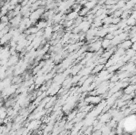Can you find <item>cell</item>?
I'll return each mask as SVG.
<instances>
[{"mask_svg": "<svg viewBox=\"0 0 136 135\" xmlns=\"http://www.w3.org/2000/svg\"><path fill=\"white\" fill-rule=\"evenodd\" d=\"M9 23H5V22H2L0 24V30H2L3 29H5V28L8 26Z\"/></svg>", "mask_w": 136, "mask_h": 135, "instance_id": "cell-19", "label": "cell"}, {"mask_svg": "<svg viewBox=\"0 0 136 135\" xmlns=\"http://www.w3.org/2000/svg\"><path fill=\"white\" fill-rule=\"evenodd\" d=\"M53 32H54L53 31V27H52L51 26H48L44 30V36H43V37L45 39H51Z\"/></svg>", "mask_w": 136, "mask_h": 135, "instance_id": "cell-4", "label": "cell"}, {"mask_svg": "<svg viewBox=\"0 0 136 135\" xmlns=\"http://www.w3.org/2000/svg\"><path fill=\"white\" fill-rule=\"evenodd\" d=\"M112 20H113V16L108 15L103 20V23L104 25H108V26H110V25L112 24Z\"/></svg>", "mask_w": 136, "mask_h": 135, "instance_id": "cell-10", "label": "cell"}, {"mask_svg": "<svg viewBox=\"0 0 136 135\" xmlns=\"http://www.w3.org/2000/svg\"><path fill=\"white\" fill-rule=\"evenodd\" d=\"M111 47H112V41L111 40H108V39L107 38H103L102 40V48L103 49H110Z\"/></svg>", "mask_w": 136, "mask_h": 135, "instance_id": "cell-7", "label": "cell"}, {"mask_svg": "<svg viewBox=\"0 0 136 135\" xmlns=\"http://www.w3.org/2000/svg\"><path fill=\"white\" fill-rule=\"evenodd\" d=\"M103 65H98L96 66L94 69L92 70V72L93 73H97V72H99L100 71L103 70Z\"/></svg>", "mask_w": 136, "mask_h": 135, "instance_id": "cell-15", "label": "cell"}, {"mask_svg": "<svg viewBox=\"0 0 136 135\" xmlns=\"http://www.w3.org/2000/svg\"><path fill=\"white\" fill-rule=\"evenodd\" d=\"M80 16L79 15V13L77 11H74V10H72L70 13H69L66 16V20H73L75 21L77 17Z\"/></svg>", "mask_w": 136, "mask_h": 135, "instance_id": "cell-8", "label": "cell"}, {"mask_svg": "<svg viewBox=\"0 0 136 135\" xmlns=\"http://www.w3.org/2000/svg\"><path fill=\"white\" fill-rule=\"evenodd\" d=\"M86 102H90L92 105L98 104L99 102H101V97L98 96V95H90L85 99Z\"/></svg>", "mask_w": 136, "mask_h": 135, "instance_id": "cell-2", "label": "cell"}, {"mask_svg": "<svg viewBox=\"0 0 136 135\" xmlns=\"http://www.w3.org/2000/svg\"><path fill=\"white\" fill-rule=\"evenodd\" d=\"M110 117H111V114H104V115H103L101 116V118H100V121H101L102 122H107V121L109 120Z\"/></svg>", "mask_w": 136, "mask_h": 135, "instance_id": "cell-13", "label": "cell"}, {"mask_svg": "<svg viewBox=\"0 0 136 135\" xmlns=\"http://www.w3.org/2000/svg\"><path fill=\"white\" fill-rule=\"evenodd\" d=\"M127 26L133 27V26H136V19L134 18L133 17L130 16V17H129L127 19Z\"/></svg>", "mask_w": 136, "mask_h": 135, "instance_id": "cell-9", "label": "cell"}, {"mask_svg": "<svg viewBox=\"0 0 136 135\" xmlns=\"http://www.w3.org/2000/svg\"><path fill=\"white\" fill-rule=\"evenodd\" d=\"M123 122H124V121H122V126H124V123H123ZM119 124L121 125V122H120ZM120 125H119V126H119V127H121V126H120Z\"/></svg>", "mask_w": 136, "mask_h": 135, "instance_id": "cell-21", "label": "cell"}, {"mask_svg": "<svg viewBox=\"0 0 136 135\" xmlns=\"http://www.w3.org/2000/svg\"><path fill=\"white\" fill-rule=\"evenodd\" d=\"M132 49H133L135 51H136V42H134V43H133V45H132Z\"/></svg>", "mask_w": 136, "mask_h": 135, "instance_id": "cell-20", "label": "cell"}, {"mask_svg": "<svg viewBox=\"0 0 136 135\" xmlns=\"http://www.w3.org/2000/svg\"><path fill=\"white\" fill-rule=\"evenodd\" d=\"M98 4V2H89V1H88L87 2V3L84 5V6L85 7H87L89 10H92L93 8L95 7V6Z\"/></svg>", "mask_w": 136, "mask_h": 135, "instance_id": "cell-11", "label": "cell"}, {"mask_svg": "<svg viewBox=\"0 0 136 135\" xmlns=\"http://www.w3.org/2000/svg\"><path fill=\"white\" fill-rule=\"evenodd\" d=\"M10 17L7 16V15H4V16H2L1 17V22H5V23H9L10 22Z\"/></svg>", "mask_w": 136, "mask_h": 135, "instance_id": "cell-16", "label": "cell"}, {"mask_svg": "<svg viewBox=\"0 0 136 135\" xmlns=\"http://www.w3.org/2000/svg\"><path fill=\"white\" fill-rule=\"evenodd\" d=\"M89 47V50L91 52H97L99 50L102 49V40L101 41H96V42H93V43L90 44L88 45Z\"/></svg>", "mask_w": 136, "mask_h": 135, "instance_id": "cell-1", "label": "cell"}, {"mask_svg": "<svg viewBox=\"0 0 136 135\" xmlns=\"http://www.w3.org/2000/svg\"><path fill=\"white\" fill-rule=\"evenodd\" d=\"M12 37H13V36L10 33H8V34H6V35H4L2 37H1V44H2V45H4L7 43V42L11 41Z\"/></svg>", "mask_w": 136, "mask_h": 135, "instance_id": "cell-6", "label": "cell"}, {"mask_svg": "<svg viewBox=\"0 0 136 135\" xmlns=\"http://www.w3.org/2000/svg\"><path fill=\"white\" fill-rule=\"evenodd\" d=\"M35 26L38 28L39 30H44L45 28L48 26V22H47V21L41 19V20H39L37 23H36Z\"/></svg>", "mask_w": 136, "mask_h": 135, "instance_id": "cell-5", "label": "cell"}, {"mask_svg": "<svg viewBox=\"0 0 136 135\" xmlns=\"http://www.w3.org/2000/svg\"><path fill=\"white\" fill-rule=\"evenodd\" d=\"M2 1H3V2H7V1H9V0H2Z\"/></svg>", "mask_w": 136, "mask_h": 135, "instance_id": "cell-25", "label": "cell"}, {"mask_svg": "<svg viewBox=\"0 0 136 135\" xmlns=\"http://www.w3.org/2000/svg\"><path fill=\"white\" fill-rule=\"evenodd\" d=\"M89 2H98V0H88Z\"/></svg>", "mask_w": 136, "mask_h": 135, "instance_id": "cell-22", "label": "cell"}, {"mask_svg": "<svg viewBox=\"0 0 136 135\" xmlns=\"http://www.w3.org/2000/svg\"><path fill=\"white\" fill-rule=\"evenodd\" d=\"M132 45H133V42L131 41V39H129V40L127 39L119 45V48L123 49L124 50H128L129 49L132 48Z\"/></svg>", "mask_w": 136, "mask_h": 135, "instance_id": "cell-3", "label": "cell"}, {"mask_svg": "<svg viewBox=\"0 0 136 135\" xmlns=\"http://www.w3.org/2000/svg\"><path fill=\"white\" fill-rule=\"evenodd\" d=\"M122 18L121 17H113V20H112V24L113 25H118L121 22Z\"/></svg>", "mask_w": 136, "mask_h": 135, "instance_id": "cell-17", "label": "cell"}, {"mask_svg": "<svg viewBox=\"0 0 136 135\" xmlns=\"http://www.w3.org/2000/svg\"><path fill=\"white\" fill-rule=\"evenodd\" d=\"M89 11H90V10H89L87 7L84 6V7L81 9L80 11L79 12V15H80V17H86V16L88 15Z\"/></svg>", "mask_w": 136, "mask_h": 135, "instance_id": "cell-12", "label": "cell"}, {"mask_svg": "<svg viewBox=\"0 0 136 135\" xmlns=\"http://www.w3.org/2000/svg\"><path fill=\"white\" fill-rule=\"evenodd\" d=\"M135 87V86H129V87H127L126 89H125V93L127 94V95L131 94V93H133L134 90L136 88V87Z\"/></svg>", "mask_w": 136, "mask_h": 135, "instance_id": "cell-14", "label": "cell"}, {"mask_svg": "<svg viewBox=\"0 0 136 135\" xmlns=\"http://www.w3.org/2000/svg\"><path fill=\"white\" fill-rule=\"evenodd\" d=\"M131 2H133L135 3V4H136V0H131Z\"/></svg>", "mask_w": 136, "mask_h": 135, "instance_id": "cell-23", "label": "cell"}, {"mask_svg": "<svg viewBox=\"0 0 136 135\" xmlns=\"http://www.w3.org/2000/svg\"><path fill=\"white\" fill-rule=\"evenodd\" d=\"M134 65H135V68H136V60H135V62H134Z\"/></svg>", "mask_w": 136, "mask_h": 135, "instance_id": "cell-24", "label": "cell"}, {"mask_svg": "<svg viewBox=\"0 0 136 135\" xmlns=\"http://www.w3.org/2000/svg\"><path fill=\"white\" fill-rule=\"evenodd\" d=\"M115 37H116V36H115V35H114L112 33H108V34H107L106 35L105 38H107V39H108V40H111V41H112V40H113Z\"/></svg>", "mask_w": 136, "mask_h": 135, "instance_id": "cell-18", "label": "cell"}]
</instances>
